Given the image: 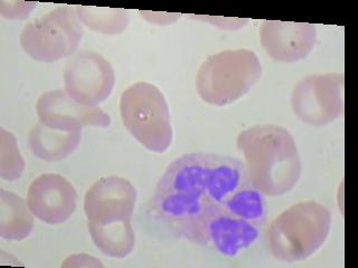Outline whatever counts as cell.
<instances>
[{"instance_id": "obj_1", "label": "cell", "mask_w": 358, "mask_h": 268, "mask_svg": "<svg viewBox=\"0 0 358 268\" xmlns=\"http://www.w3.org/2000/svg\"><path fill=\"white\" fill-rule=\"evenodd\" d=\"M244 163L231 156L185 154L168 165L151 200V214L173 234L187 240L206 218L248 184Z\"/></svg>"}, {"instance_id": "obj_2", "label": "cell", "mask_w": 358, "mask_h": 268, "mask_svg": "<svg viewBox=\"0 0 358 268\" xmlns=\"http://www.w3.org/2000/svg\"><path fill=\"white\" fill-rule=\"evenodd\" d=\"M244 156L246 177L263 195L290 193L301 176V159L296 141L282 126L261 124L245 128L236 139Z\"/></svg>"}, {"instance_id": "obj_3", "label": "cell", "mask_w": 358, "mask_h": 268, "mask_svg": "<svg viewBox=\"0 0 358 268\" xmlns=\"http://www.w3.org/2000/svg\"><path fill=\"white\" fill-rule=\"evenodd\" d=\"M331 212L317 201H302L280 214L266 234L270 254L285 262L313 256L329 236Z\"/></svg>"}, {"instance_id": "obj_4", "label": "cell", "mask_w": 358, "mask_h": 268, "mask_svg": "<svg viewBox=\"0 0 358 268\" xmlns=\"http://www.w3.org/2000/svg\"><path fill=\"white\" fill-rule=\"evenodd\" d=\"M262 75L255 52L227 50L210 56L196 76V89L207 104L225 106L243 98Z\"/></svg>"}, {"instance_id": "obj_5", "label": "cell", "mask_w": 358, "mask_h": 268, "mask_svg": "<svg viewBox=\"0 0 358 268\" xmlns=\"http://www.w3.org/2000/svg\"><path fill=\"white\" fill-rule=\"evenodd\" d=\"M123 126L147 150L165 152L173 142V126L167 100L158 87L138 82L122 93Z\"/></svg>"}, {"instance_id": "obj_6", "label": "cell", "mask_w": 358, "mask_h": 268, "mask_svg": "<svg viewBox=\"0 0 358 268\" xmlns=\"http://www.w3.org/2000/svg\"><path fill=\"white\" fill-rule=\"evenodd\" d=\"M83 37V26L76 10L61 6L35 22L20 34V45L31 59L54 63L76 53Z\"/></svg>"}, {"instance_id": "obj_7", "label": "cell", "mask_w": 358, "mask_h": 268, "mask_svg": "<svg viewBox=\"0 0 358 268\" xmlns=\"http://www.w3.org/2000/svg\"><path fill=\"white\" fill-rule=\"evenodd\" d=\"M344 85L343 73L306 76L291 95L294 114L310 126L334 122L344 113Z\"/></svg>"}, {"instance_id": "obj_8", "label": "cell", "mask_w": 358, "mask_h": 268, "mask_svg": "<svg viewBox=\"0 0 358 268\" xmlns=\"http://www.w3.org/2000/svg\"><path fill=\"white\" fill-rule=\"evenodd\" d=\"M115 85L113 67L96 52L80 50L65 65V91L83 105L98 106L108 100Z\"/></svg>"}, {"instance_id": "obj_9", "label": "cell", "mask_w": 358, "mask_h": 268, "mask_svg": "<svg viewBox=\"0 0 358 268\" xmlns=\"http://www.w3.org/2000/svg\"><path fill=\"white\" fill-rule=\"evenodd\" d=\"M137 204V190L128 179L106 177L89 188L84 197L87 223L103 226L131 221Z\"/></svg>"}, {"instance_id": "obj_10", "label": "cell", "mask_w": 358, "mask_h": 268, "mask_svg": "<svg viewBox=\"0 0 358 268\" xmlns=\"http://www.w3.org/2000/svg\"><path fill=\"white\" fill-rule=\"evenodd\" d=\"M36 113L39 122L63 131H81L87 126L108 128L111 124V117L103 110L78 103L65 89L43 93L37 100Z\"/></svg>"}, {"instance_id": "obj_11", "label": "cell", "mask_w": 358, "mask_h": 268, "mask_svg": "<svg viewBox=\"0 0 358 268\" xmlns=\"http://www.w3.org/2000/svg\"><path fill=\"white\" fill-rule=\"evenodd\" d=\"M261 227L231 216L223 209L206 218L192 232L188 241L208 246L218 254L234 257L249 248L260 236Z\"/></svg>"}, {"instance_id": "obj_12", "label": "cell", "mask_w": 358, "mask_h": 268, "mask_svg": "<svg viewBox=\"0 0 358 268\" xmlns=\"http://www.w3.org/2000/svg\"><path fill=\"white\" fill-rule=\"evenodd\" d=\"M27 204L39 221L48 225H61L76 211L78 193L64 177L45 173L37 177L28 188Z\"/></svg>"}, {"instance_id": "obj_13", "label": "cell", "mask_w": 358, "mask_h": 268, "mask_svg": "<svg viewBox=\"0 0 358 268\" xmlns=\"http://www.w3.org/2000/svg\"><path fill=\"white\" fill-rule=\"evenodd\" d=\"M260 40L263 50L274 61L296 63L305 59L315 47L316 25L264 20L261 26Z\"/></svg>"}, {"instance_id": "obj_14", "label": "cell", "mask_w": 358, "mask_h": 268, "mask_svg": "<svg viewBox=\"0 0 358 268\" xmlns=\"http://www.w3.org/2000/svg\"><path fill=\"white\" fill-rule=\"evenodd\" d=\"M81 141V131H63L38 122L28 135V143L34 156L43 161L56 162L65 159L76 150Z\"/></svg>"}, {"instance_id": "obj_15", "label": "cell", "mask_w": 358, "mask_h": 268, "mask_svg": "<svg viewBox=\"0 0 358 268\" xmlns=\"http://www.w3.org/2000/svg\"><path fill=\"white\" fill-rule=\"evenodd\" d=\"M34 217L20 195L0 189V237L13 241L25 239L33 232Z\"/></svg>"}, {"instance_id": "obj_16", "label": "cell", "mask_w": 358, "mask_h": 268, "mask_svg": "<svg viewBox=\"0 0 358 268\" xmlns=\"http://www.w3.org/2000/svg\"><path fill=\"white\" fill-rule=\"evenodd\" d=\"M90 236L102 254L117 260L131 254L136 245V234L131 221L96 226L87 223Z\"/></svg>"}, {"instance_id": "obj_17", "label": "cell", "mask_w": 358, "mask_h": 268, "mask_svg": "<svg viewBox=\"0 0 358 268\" xmlns=\"http://www.w3.org/2000/svg\"><path fill=\"white\" fill-rule=\"evenodd\" d=\"M223 210L231 216L261 227L266 218V198L261 191L248 182L225 201Z\"/></svg>"}, {"instance_id": "obj_18", "label": "cell", "mask_w": 358, "mask_h": 268, "mask_svg": "<svg viewBox=\"0 0 358 268\" xmlns=\"http://www.w3.org/2000/svg\"><path fill=\"white\" fill-rule=\"evenodd\" d=\"M76 14L83 25L104 35H117L129 25L130 15L126 9L98 8L76 6Z\"/></svg>"}, {"instance_id": "obj_19", "label": "cell", "mask_w": 358, "mask_h": 268, "mask_svg": "<svg viewBox=\"0 0 358 268\" xmlns=\"http://www.w3.org/2000/svg\"><path fill=\"white\" fill-rule=\"evenodd\" d=\"M25 170V160L20 154L17 140L11 132L0 128V177L6 181H16Z\"/></svg>"}, {"instance_id": "obj_20", "label": "cell", "mask_w": 358, "mask_h": 268, "mask_svg": "<svg viewBox=\"0 0 358 268\" xmlns=\"http://www.w3.org/2000/svg\"><path fill=\"white\" fill-rule=\"evenodd\" d=\"M3 3L8 6V8L0 6V14L8 20H25L37 6L36 3H13L15 6L13 7L11 3Z\"/></svg>"}, {"instance_id": "obj_21", "label": "cell", "mask_w": 358, "mask_h": 268, "mask_svg": "<svg viewBox=\"0 0 358 268\" xmlns=\"http://www.w3.org/2000/svg\"><path fill=\"white\" fill-rule=\"evenodd\" d=\"M103 264L95 257L87 254H76L67 257L62 267H103Z\"/></svg>"}, {"instance_id": "obj_22", "label": "cell", "mask_w": 358, "mask_h": 268, "mask_svg": "<svg viewBox=\"0 0 358 268\" xmlns=\"http://www.w3.org/2000/svg\"><path fill=\"white\" fill-rule=\"evenodd\" d=\"M208 22H212L214 25L218 26L220 28H227V29H238L243 27L248 22V20H229V18H222V17H205Z\"/></svg>"}]
</instances>
